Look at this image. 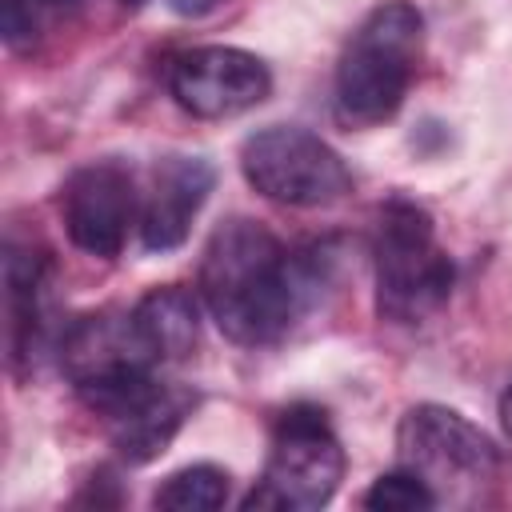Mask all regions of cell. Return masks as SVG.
I'll use <instances>...</instances> for the list:
<instances>
[{
	"label": "cell",
	"mask_w": 512,
	"mask_h": 512,
	"mask_svg": "<svg viewBox=\"0 0 512 512\" xmlns=\"http://www.w3.org/2000/svg\"><path fill=\"white\" fill-rule=\"evenodd\" d=\"M192 408H196L192 388L148 376L132 392H124L112 408H104L100 416L108 424L116 456L124 464H148L176 440V432L184 428Z\"/></svg>",
	"instance_id": "10"
},
{
	"label": "cell",
	"mask_w": 512,
	"mask_h": 512,
	"mask_svg": "<svg viewBox=\"0 0 512 512\" xmlns=\"http://www.w3.org/2000/svg\"><path fill=\"white\" fill-rule=\"evenodd\" d=\"M60 368L72 380L76 396L100 416L140 380L156 376V360L144 348L132 308H100L72 320L60 336Z\"/></svg>",
	"instance_id": "7"
},
{
	"label": "cell",
	"mask_w": 512,
	"mask_h": 512,
	"mask_svg": "<svg viewBox=\"0 0 512 512\" xmlns=\"http://www.w3.org/2000/svg\"><path fill=\"white\" fill-rule=\"evenodd\" d=\"M436 504H440L436 492L408 468L380 476L364 492V508H376V512H416V508H436Z\"/></svg>",
	"instance_id": "16"
},
{
	"label": "cell",
	"mask_w": 512,
	"mask_h": 512,
	"mask_svg": "<svg viewBox=\"0 0 512 512\" xmlns=\"http://www.w3.org/2000/svg\"><path fill=\"white\" fill-rule=\"evenodd\" d=\"M60 216L68 240L100 260L120 256L136 220V180L116 160H92L76 168L60 188Z\"/></svg>",
	"instance_id": "9"
},
{
	"label": "cell",
	"mask_w": 512,
	"mask_h": 512,
	"mask_svg": "<svg viewBox=\"0 0 512 512\" xmlns=\"http://www.w3.org/2000/svg\"><path fill=\"white\" fill-rule=\"evenodd\" d=\"M344 480V448L316 404H292L276 416L272 448L260 484L244 496V508H324Z\"/></svg>",
	"instance_id": "4"
},
{
	"label": "cell",
	"mask_w": 512,
	"mask_h": 512,
	"mask_svg": "<svg viewBox=\"0 0 512 512\" xmlns=\"http://www.w3.org/2000/svg\"><path fill=\"white\" fill-rule=\"evenodd\" d=\"M396 460L400 468L416 472L440 504L472 500L484 484L496 480L500 468L496 444L468 416L444 404H416L404 412L396 428Z\"/></svg>",
	"instance_id": "5"
},
{
	"label": "cell",
	"mask_w": 512,
	"mask_h": 512,
	"mask_svg": "<svg viewBox=\"0 0 512 512\" xmlns=\"http://www.w3.org/2000/svg\"><path fill=\"white\" fill-rule=\"evenodd\" d=\"M228 488L232 484L220 464H188L156 488L152 504L168 512H212V508H224Z\"/></svg>",
	"instance_id": "14"
},
{
	"label": "cell",
	"mask_w": 512,
	"mask_h": 512,
	"mask_svg": "<svg viewBox=\"0 0 512 512\" xmlns=\"http://www.w3.org/2000/svg\"><path fill=\"white\" fill-rule=\"evenodd\" d=\"M52 260L44 252L8 244L4 256V308H8V364L20 368L32 360L44 328V296H48Z\"/></svg>",
	"instance_id": "12"
},
{
	"label": "cell",
	"mask_w": 512,
	"mask_h": 512,
	"mask_svg": "<svg viewBox=\"0 0 512 512\" xmlns=\"http://www.w3.org/2000/svg\"><path fill=\"white\" fill-rule=\"evenodd\" d=\"M132 320H136V332H140V340H144V348L152 352L156 364L188 360L196 340H200L196 292H188L180 284H164V288L144 292L132 304Z\"/></svg>",
	"instance_id": "13"
},
{
	"label": "cell",
	"mask_w": 512,
	"mask_h": 512,
	"mask_svg": "<svg viewBox=\"0 0 512 512\" xmlns=\"http://www.w3.org/2000/svg\"><path fill=\"white\" fill-rule=\"evenodd\" d=\"M76 4L80 0H0V32L12 48H28Z\"/></svg>",
	"instance_id": "15"
},
{
	"label": "cell",
	"mask_w": 512,
	"mask_h": 512,
	"mask_svg": "<svg viewBox=\"0 0 512 512\" xmlns=\"http://www.w3.org/2000/svg\"><path fill=\"white\" fill-rule=\"evenodd\" d=\"M500 424H504V432L512 436V384H508V392L500 396Z\"/></svg>",
	"instance_id": "18"
},
{
	"label": "cell",
	"mask_w": 512,
	"mask_h": 512,
	"mask_svg": "<svg viewBox=\"0 0 512 512\" xmlns=\"http://www.w3.org/2000/svg\"><path fill=\"white\" fill-rule=\"evenodd\" d=\"M220 4H228V0H168V8L176 12V16H208V12H216Z\"/></svg>",
	"instance_id": "17"
},
{
	"label": "cell",
	"mask_w": 512,
	"mask_h": 512,
	"mask_svg": "<svg viewBox=\"0 0 512 512\" xmlns=\"http://www.w3.org/2000/svg\"><path fill=\"white\" fill-rule=\"evenodd\" d=\"M216 188V168L204 156H164L152 168L140 200V240L148 252H172L188 240L196 212Z\"/></svg>",
	"instance_id": "11"
},
{
	"label": "cell",
	"mask_w": 512,
	"mask_h": 512,
	"mask_svg": "<svg viewBox=\"0 0 512 512\" xmlns=\"http://www.w3.org/2000/svg\"><path fill=\"white\" fill-rule=\"evenodd\" d=\"M124 4H140V0H124Z\"/></svg>",
	"instance_id": "19"
},
{
	"label": "cell",
	"mask_w": 512,
	"mask_h": 512,
	"mask_svg": "<svg viewBox=\"0 0 512 512\" xmlns=\"http://www.w3.org/2000/svg\"><path fill=\"white\" fill-rule=\"evenodd\" d=\"M424 48V16L412 0L376 4L348 36L336 64V116L368 128L400 112Z\"/></svg>",
	"instance_id": "2"
},
{
	"label": "cell",
	"mask_w": 512,
	"mask_h": 512,
	"mask_svg": "<svg viewBox=\"0 0 512 512\" xmlns=\"http://www.w3.org/2000/svg\"><path fill=\"white\" fill-rule=\"evenodd\" d=\"M372 272H376V312L392 324H420L440 312L452 296L456 268L436 240L432 216L392 196L372 232Z\"/></svg>",
	"instance_id": "3"
},
{
	"label": "cell",
	"mask_w": 512,
	"mask_h": 512,
	"mask_svg": "<svg viewBox=\"0 0 512 512\" xmlns=\"http://www.w3.org/2000/svg\"><path fill=\"white\" fill-rule=\"evenodd\" d=\"M172 100L200 120H228L256 108L272 92V72L260 56L232 44H200L168 64Z\"/></svg>",
	"instance_id": "8"
},
{
	"label": "cell",
	"mask_w": 512,
	"mask_h": 512,
	"mask_svg": "<svg viewBox=\"0 0 512 512\" xmlns=\"http://www.w3.org/2000/svg\"><path fill=\"white\" fill-rule=\"evenodd\" d=\"M324 284L312 252H292L248 216L220 220L200 256V300L216 328L244 348L288 336Z\"/></svg>",
	"instance_id": "1"
},
{
	"label": "cell",
	"mask_w": 512,
	"mask_h": 512,
	"mask_svg": "<svg viewBox=\"0 0 512 512\" xmlns=\"http://www.w3.org/2000/svg\"><path fill=\"white\" fill-rule=\"evenodd\" d=\"M240 172L264 200L284 208H328L352 192L344 156L296 124L252 132L240 148Z\"/></svg>",
	"instance_id": "6"
}]
</instances>
